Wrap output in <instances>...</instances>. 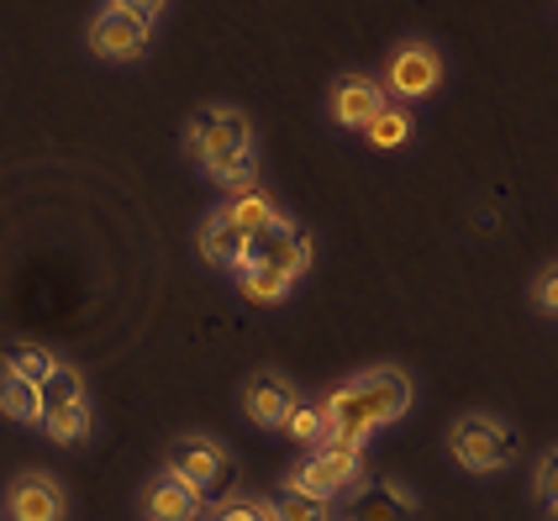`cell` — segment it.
Instances as JSON below:
<instances>
[{"label": "cell", "mask_w": 558, "mask_h": 521, "mask_svg": "<svg viewBox=\"0 0 558 521\" xmlns=\"http://www.w3.org/2000/svg\"><path fill=\"white\" fill-rule=\"evenodd\" d=\"M322 411H327V443L348 448V453H364L369 432L390 427V422H401L411 411V374L405 368H369V374L338 385L332 396L322 400Z\"/></svg>", "instance_id": "cell-1"}, {"label": "cell", "mask_w": 558, "mask_h": 521, "mask_svg": "<svg viewBox=\"0 0 558 521\" xmlns=\"http://www.w3.org/2000/svg\"><path fill=\"white\" fill-rule=\"evenodd\" d=\"M185 154L232 195H248L258 180V148H253V126L232 106H201L185 126Z\"/></svg>", "instance_id": "cell-2"}, {"label": "cell", "mask_w": 558, "mask_h": 521, "mask_svg": "<svg viewBox=\"0 0 558 521\" xmlns=\"http://www.w3.org/2000/svg\"><path fill=\"white\" fill-rule=\"evenodd\" d=\"M517 448H522V437L506 427L500 416H490V411H469V416H459L448 427V453L464 463L469 474L506 469V463L517 459Z\"/></svg>", "instance_id": "cell-3"}, {"label": "cell", "mask_w": 558, "mask_h": 521, "mask_svg": "<svg viewBox=\"0 0 558 521\" xmlns=\"http://www.w3.org/2000/svg\"><path fill=\"white\" fill-rule=\"evenodd\" d=\"M169 469H174L180 480H190L206 500H211V495H227L232 485H238V463H232V453L221 448L217 437H206V432H185V437H174V448H169Z\"/></svg>", "instance_id": "cell-4"}, {"label": "cell", "mask_w": 558, "mask_h": 521, "mask_svg": "<svg viewBox=\"0 0 558 521\" xmlns=\"http://www.w3.org/2000/svg\"><path fill=\"white\" fill-rule=\"evenodd\" d=\"M442 85V53H437L433 43H422V37H411L401 43L390 63H385V95L390 100H427V95Z\"/></svg>", "instance_id": "cell-5"}, {"label": "cell", "mask_w": 558, "mask_h": 521, "mask_svg": "<svg viewBox=\"0 0 558 521\" xmlns=\"http://www.w3.org/2000/svg\"><path fill=\"white\" fill-rule=\"evenodd\" d=\"M243 269H279V275L301 279L311 269V238L279 216L275 227L253 232L248 243H243Z\"/></svg>", "instance_id": "cell-6"}, {"label": "cell", "mask_w": 558, "mask_h": 521, "mask_svg": "<svg viewBox=\"0 0 558 521\" xmlns=\"http://www.w3.org/2000/svg\"><path fill=\"white\" fill-rule=\"evenodd\" d=\"M359 469H364V453H348V448H316L295 474H290V490L311 495V500H332V495L353 490V480H359Z\"/></svg>", "instance_id": "cell-7"}, {"label": "cell", "mask_w": 558, "mask_h": 521, "mask_svg": "<svg viewBox=\"0 0 558 521\" xmlns=\"http://www.w3.org/2000/svg\"><path fill=\"white\" fill-rule=\"evenodd\" d=\"M295 400L301 390L290 385V374H279V368H258L248 385H243V411H248L253 427H284V416L295 411Z\"/></svg>", "instance_id": "cell-8"}, {"label": "cell", "mask_w": 558, "mask_h": 521, "mask_svg": "<svg viewBox=\"0 0 558 521\" xmlns=\"http://www.w3.org/2000/svg\"><path fill=\"white\" fill-rule=\"evenodd\" d=\"M148 37H154V27L148 22H132V16H122V11H100L90 22V32H85V43H90L95 59H111V63H126L137 59L143 48H148Z\"/></svg>", "instance_id": "cell-9"}, {"label": "cell", "mask_w": 558, "mask_h": 521, "mask_svg": "<svg viewBox=\"0 0 558 521\" xmlns=\"http://www.w3.org/2000/svg\"><path fill=\"white\" fill-rule=\"evenodd\" d=\"M63 517H69V500H63L53 474H22L5 490V521H63Z\"/></svg>", "instance_id": "cell-10"}, {"label": "cell", "mask_w": 558, "mask_h": 521, "mask_svg": "<svg viewBox=\"0 0 558 521\" xmlns=\"http://www.w3.org/2000/svg\"><path fill=\"white\" fill-rule=\"evenodd\" d=\"M385 106H390V95L369 74H342L338 85H332V122L348 126V132H364Z\"/></svg>", "instance_id": "cell-11"}, {"label": "cell", "mask_w": 558, "mask_h": 521, "mask_svg": "<svg viewBox=\"0 0 558 521\" xmlns=\"http://www.w3.org/2000/svg\"><path fill=\"white\" fill-rule=\"evenodd\" d=\"M342 521H422V511H416V500H411L401 485L369 480V485H353V490H348Z\"/></svg>", "instance_id": "cell-12"}, {"label": "cell", "mask_w": 558, "mask_h": 521, "mask_svg": "<svg viewBox=\"0 0 558 521\" xmlns=\"http://www.w3.org/2000/svg\"><path fill=\"white\" fill-rule=\"evenodd\" d=\"M201 511H206V495L195 490L190 480H180L174 469H163L143 490V517L148 521H195Z\"/></svg>", "instance_id": "cell-13"}, {"label": "cell", "mask_w": 558, "mask_h": 521, "mask_svg": "<svg viewBox=\"0 0 558 521\" xmlns=\"http://www.w3.org/2000/svg\"><path fill=\"white\" fill-rule=\"evenodd\" d=\"M243 243H248V238H243L221 211H211L206 221H201V253H206V264H217V269H232V275H238V269H243Z\"/></svg>", "instance_id": "cell-14"}, {"label": "cell", "mask_w": 558, "mask_h": 521, "mask_svg": "<svg viewBox=\"0 0 558 521\" xmlns=\"http://www.w3.org/2000/svg\"><path fill=\"white\" fill-rule=\"evenodd\" d=\"M221 216L243 232V238H253V232H264V227H275L279 211L269 195H258V190H248V195H232V201H221Z\"/></svg>", "instance_id": "cell-15"}, {"label": "cell", "mask_w": 558, "mask_h": 521, "mask_svg": "<svg viewBox=\"0 0 558 521\" xmlns=\"http://www.w3.org/2000/svg\"><path fill=\"white\" fill-rule=\"evenodd\" d=\"M0 416H11V422H43V400H37V385L16 379L11 368H0Z\"/></svg>", "instance_id": "cell-16"}, {"label": "cell", "mask_w": 558, "mask_h": 521, "mask_svg": "<svg viewBox=\"0 0 558 521\" xmlns=\"http://www.w3.org/2000/svg\"><path fill=\"white\" fill-rule=\"evenodd\" d=\"M411 132H416V122H411V106H401V100H390V106L364 126V137H369L374 148H405Z\"/></svg>", "instance_id": "cell-17"}, {"label": "cell", "mask_w": 558, "mask_h": 521, "mask_svg": "<svg viewBox=\"0 0 558 521\" xmlns=\"http://www.w3.org/2000/svg\"><path fill=\"white\" fill-rule=\"evenodd\" d=\"M53 353L48 348H37V342H11L5 353H0V368H11L16 379H27V385H43L48 374H53Z\"/></svg>", "instance_id": "cell-18"}, {"label": "cell", "mask_w": 558, "mask_h": 521, "mask_svg": "<svg viewBox=\"0 0 558 521\" xmlns=\"http://www.w3.org/2000/svg\"><path fill=\"white\" fill-rule=\"evenodd\" d=\"M37 400H43V416H48V411H59V405H69V400H85V379H80V368L53 364V374L37 385Z\"/></svg>", "instance_id": "cell-19"}, {"label": "cell", "mask_w": 558, "mask_h": 521, "mask_svg": "<svg viewBox=\"0 0 558 521\" xmlns=\"http://www.w3.org/2000/svg\"><path fill=\"white\" fill-rule=\"evenodd\" d=\"M284 432L316 453V448L327 443V411H322V400H316V405H311V400H295V411L284 416Z\"/></svg>", "instance_id": "cell-20"}, {"label": "cell", "mask_w": 558, "mask_h": 521, "mask_svg": "<svg viewBox=\"0 0 558 521\" xmlns=\"http://www.w3.org/2000/svg\"><path fill=\"white\" fill-rule=\"evenodd\" d=\"M43 427H48L53 443H80V437L90 432V400H69V405H59V411H48Z\"/></svg>", "instance_id": "cell-21"}, {"label": "cell", "mask_w": 558, "mask_h": 521, "mask_svg": "<svg viewBox=\"0 0 558 521\" xmlns=\"http://www.w3.org/2000/svg\"><path fill=\"white\" fill-rule=\"evenodd\" d=\"M269 521H327V500H311L301 490H284L269 500Z\"/></svg>", "instance_id": "cell-22"}, {"label": "cell", "mask_w": 558, "mask_h": 521, "mask_svg": "<svg viewBox=\"0 0 558 521\" xmlns=\"http://www.w3.org/2000/svg\"><path fill=\"white\" fill-rule=\"evenodd\" d=\"M238 284L248 290L253 301H284L295 279H290V275H279V269H238Z\"/></svg>", "instance_id": "cell-23"}, {"label": "cell", "mask_w": 558, "mask_h": 521, "mask_svg": "<svg viewBox=\"0 0 558 521\" xmlns=\"http://www.w3.org/2000/svg\"><path fill=\"white\" fill-rule=\"evenodd\" d=\"M211 521H269V500H248V495H227Z\"/></svg>", "instance_id": "cell-24"}, {"label": "cell", "mask_w": 558, "mask_h": 521, "mask_svg": "<svg viewBox=\"0 0 558 521\" xmlns=\"http://www.w3.org/2000/svg\"><path fill=\"white\" fill-rule=\"evenodd\" d=\"M532 485H537V495H543L548 506H558V448H548V453L537 459V474H532Z\"/></svg>", "instance_id": "cell-25"}, {"label": "cell", "mask_w": 558, "mask_h": 521, "mask_svg": "<svg viewBox=\"0 0 558 521\" xmlns=\"http://www.w3.org/2000/svg\"><path fill=\"white\" fill-rule=\"evenodd\" d=\"M111 11H122V16H132V22H148L154 27V16L169 5V0H106Z\"/></svg>", "instance_id": "cell-26"}, {"label": "cell", "mask_w": 558, "mask_h": 521, "mask_svg": "<svg viewBox=\"0 0 558 521\" xmlns=\"http://www.w3.org/2000/svg\"><path fill=\"white\" fill-rule=\"evenodd\" d=\"M532 295H537V306L548 311V316H558V264L554 269H543V279H537V290H532Z\"/></svg>", "instance_id": "cell-27"}, {"label": "cell", "mask_w": 558, "mask_h": 521, "mask_svg": "<svg viewBox=\"0 0 558 521\" xmlns=\"http://www.w3.org/2000/svg\"><path fill=\"white\" fill-rule=\"evenodd\" d=\"M554 521H558V506H554Z\"/></svg>", "instance_id": "cell-28"}]
</instances>
